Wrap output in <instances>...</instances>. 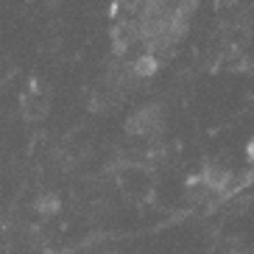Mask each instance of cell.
Listing matches in <instances>:
<instances>
[{"mask_svg":"<svg viewBox=\"0 0 254 254\" xmlns=\"http://www.w3.org/2000/svg\"><path fill=\"white\" fill-rule=\"evenodd\" d=\"M37 209H39V212H45V215H51V212H59V198H56V195H39Z\"/></svg>","mask_w":254,"mask_h":254,"instance_id":"5b68a950","label":"cell"},{"mask_svg":"<svg viewBox=\"0 0 254 254\" xmlns=\"http://www.w3.org/2000/svg\"><path fill=\"white\" fill-rule=\"evenodd\" d=\"M246 154H249V159H252V162H254V140H252V142H249V145H246Z\"/></svg>","mask_w":254,"mask_h":254,"instance_id":"8992f818","label":"cell"},{"mask_svg":"<svg viewBox=\"0 0 254 254\" xmlns=\"http://www.w3.org/2000/svg\"><path fill=\"white\" fill-rule=\"evenodd\" d=\"M159 123H162V109L157 104H151V106H142L137 115L128 118L126 131L134 137H151V134H157Z\"/></svg>","mask_w":254,"mask_h":254,"instance_id":"6da1fadb","label":"cell"},{"mask_svg":"<svg viewBox=\"0 0 254 254\" xmlns=\"http://www.w3.org/2000/svg\"><path fill=\"white\" fill-rule=\"evenodd\" d=\"M159 67V62L154 53H140L134 62H131V73H134V78H148V75H154Z\"/></svg>","mask_w":254,"mask_h":254,"instance_id":"277c9868","label":"cell"},{"mask_svg":"<svg viewBox=\"0 0 254 254\" xmlns=\"http://www.w3.org/2000/svg\"><path fill=\"white\" fill-rule=\"evenodd\" d=\"M23 112H25V118H31V120L42 118V115L48 112V98L42 95V92H37V90L25 92L23 95Z\"/></svg>","mask_w":254,"mask_h":254,"instance_id":"3957f363","label":"cell"},{"mask_svg":"<svg viewBox=\"0 0 254 254\" xmlns=\"http://www.w3.org/2000/svg\"><path fill=\"white\" fill-rule=\"evenodd\" d=\"M232 182V173L226 171L224 165H207L201 171V187L212 190V193H224Z\"/></svg>","mask_w":254,"mask_h":254,"instance_id":"7a4b0ae2","label":"cell"}]
</instances>
